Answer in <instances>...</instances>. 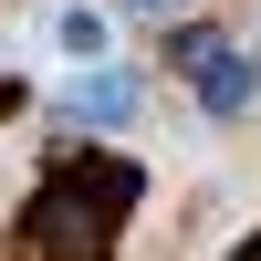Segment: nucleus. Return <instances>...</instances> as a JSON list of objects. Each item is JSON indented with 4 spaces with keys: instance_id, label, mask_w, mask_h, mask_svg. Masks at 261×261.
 Segmentation results:
<instances>
[{
    "instance_id": "obj_5",
    "label": "nucleus",
    "mask_w": 261,
    "mask_h": 261,
    "mask_svg": "<svg viewBox=\"0 0 261 261\" xmlns=\"http://www.w3.org/2000/svg\"><path fill=\"white\" fill-rule=\"evenodd\" d=\"M125 11H136V21H178L188 0H125Z\"/></svg>"
},
{
    "instance_id": "obj_1",
    "label": "nucleus",
    "mask_w": 261,
    "mask_h": 261,
    "mask_svg": "<svg viewBox=\"0 0 261 261\" xmlns=\"http://www.w3.org/2000/svg\"><path fill=\"white\" fill-rule=\"evenodd\" d=\"M188 94H199V115H209V125H241L251 105H261V63H251V53H230V42H220V53H209L199 73H188Z\"/></svg>"
},
{
    "instance_id": "obj_4",
    "label": "nucleus",
    "mask_w": 261,
    "mask_h": 261,
    "mask_svg": "<svg viewBox=\"0 0 261 261\" xmlns=\"http://www.w3.org/2000/svg\"><path fill=\"white\" fill-rule=\"evenodd\" d=\"M220 42H230V32H220V21H178V32H167V42H157V73H199V63H209V53H220Z\"/></svg>"
},
{
    "instance_id": "obj_2",
    "label": "nucleus",
    "mask_w": 261,
    "mask_h": 261,
    "mask_svg": "<svg viewBox=\"0 0 261 261\" xmlns=\"http://www.w3.org/2000/svg\"><path fill=\"white\" fill-rule=\"evenodd\" d=\"M136 115H146L136 73H84L73 94H63V125H136Z\"/></svg>"
},
{
    "instance_id": "obj_3",
    "label": "nucleus",
    "mask_w": 261,
    "mask_h": 261,
    "mask_svg": "<svg viewBox=\"0 0 261 261\" xmlns=\"http://www.w3.org/2000/svg\"><path fill=\"white\" fill-rule=\"evenodd\" d=\"M53 42H63V63H105V42H115V32H105V11L63 0V11H53Z\"/></svg>"
},
{
    "instance_id": "obj_6",
    "label": "nucleus",
    "mask_w": 261,
    "mask_h": 261,
    "mask_svg": "<svg viewBox=\"0 0 261 261\" xmlns=\"http://www.w3.org/2000/svg\"><path fill=\"white\" fill-rule=\"evenodd\" d=\"M230 261H261V230H251V241H241V251H230Z\"/></svg>"
}]
</instances>
